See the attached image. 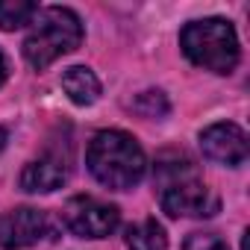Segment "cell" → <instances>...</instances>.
<instances>
[{
  "instance_id": "cell-13",
  "label": "cell",
  "mask_w": 250,
  "mask_h": 250,
  "mask_svg": "<svg viewBox=\"0 0 250 250\" xmlns=\"http://www.w3.org/2000/svg\"><path fill=\"white\" fill-rule=\"evenodd\" d=\"M183 250H227V244L215 232H191L183 244Z\"/></svg>"
},
{
  "instance_id": "cell-8",
  "label": "cell",
  "mask_w": 250,
  "mask_h": 250,
  "mask_svg": "<svg viewBox=\"0 0 250 250\" xmlns=\"http://www.w3.org/2000/svg\"><path fill=\"white\" fill-rule=\"evenodd\" d=\"M200 150L206 159L218 162V165H229V168H238L244 159H247V136L238 124H229V121H218V124H209V127L200 133Z\"/></svg>"
},
{
  "instance_id": "cell-7",
  "label": "cell",
  "mask_w": 250,
  "mask_h": 250,
  "mask_svg": "<svg viewBox=\"0 0 250 250\" xmlns=\"http://www.w3.org/2000/svg\"><path fill=\"white\" fill-rule=\"evenodd\" d=\"M50 218L42 209L33 206H18L9 209L0 218V247L3 250H24L50 235Z\"/></svg>"
},
{
  "instance_id": "cell-1",
  "label": "cell",
  "mask_w": 250,
  "mask_h": 250,
  "mask_svg": "<svg viewBox=\"0 0 250 250\" xmlns=\"http://www.w3.org/2000/svg\"><path fill=\"white\" fill-rule=\"evenodd\" d=\"M159 203L171 218H212L221 209V197L197 177L194 165L183 153H162L156 162Z\"/></svg>"
},
{
  "instance_id": "cell-5",
  "label": "cell",
  "mask_w": 250,
  "mask_h": 250,
  "mask_svg": "<svg viewBox=\"0 0 250 250\" xmlns=\"http://www.w3.org/2000/svg\"><path fill=\"white\" fill-rule=\"evenodd\" d=\"M62 224L80 238H106L118 229L121 212H118V206H112L106 200L80 194V197H71L65 203Z\"/></svg>"
},
{
  "instance_id": "cell-4",
  "label": "cell",
  "mask_w": 250,
  "mask_h": 250,
  "mask_svg": "<svg viewBox=\"0 0 250 250\" xmlns=\"http://www.w3.org/2000/svg\"><path fill=\"white\" fill-rule=\"evenodd\" d=\"M180 47L191 65L212 71V74H232L238 65V36L229 21L224 18H203L191 21L180 33Z\"/></svg>"
},
{
  "instance_id": "cell-2",
  "label": "cell",
  "mask_w": 250,
  "mask_h": 250,
  "mask_svg": "<svg viewBox=\"0 0 250 250\" xmlns=\"http://www.w3.org/2000/svg\"><path fill=\"white\" fill-rule=\"evenodd\" d=\"M85 165L91 177L115 191L136 188L147 171V159L142 145L124 130H103L88 142Z\"/></svg>"
},
{
  "instance_id": "cell-14",
  "label": "cell",
  "mask_w": 250,
  "mask_h": 250,
  "mask_svg": "<svg viewBox=\"0 0 250 250\" xmlns=\"http://www.w3.org/2000/svg\"><path fill=\"white\" fill-rule=\"evenodd\" d=\"M6 77H9V62H6V53L0 50V85L6 83Z\"/></svg>"
},
{
  "instance_id": "cell-15",
  "label": "cell",
  "mask_w": 250,
  "mask_h": 250,
  "mask_svg": "<svg viewBox=\"0 0 250 250\" xmlns=\"http://www.w3.org/2000/svg\"><path fill=\"white\" fill-rule=\"evenodd\" d=\"M3 139H6V133H3V130H0V147H3Z\"/></svg>"
},
{
  "instance_id": "cell-9",
  "label": "cell",
  "mask_w": 250,
  "mask_h": 250,
  "mask_svg": "<svg viewBox=\"0 0 250 250\" xmlns=\"http://www.w3.org/2000/svg\"><path fill=\"white\" fill-rule=\"evenodd\" d=\"M62 88L65 94L71 97V103L77 106H91L97 97H100V80L94 77L91 68L85 65H74L62 74Z\"/></svg>"
},
{
  "instance_id": "cell-10",
  "label": "cell",
  "mask_w": 250,
  "mask_h": 250,
  "mask_svg": "<svg viewBox=\"0 0 250 250\" xmlns=\"http://www.w3.org/2000/svg\"><path fill=\"white\" fill-rule=\"evenodd\" d=\"M127 247L130 250H168V232L156 218H145L127 227Z\"/></svg>"
},
{
  "instance_id": "cell-6",
  "label": "cell",
  "mask_w": 250,
  "mask_h": 250,
  "mask_svg": "<svg viewBox=\"0 0 250 250\" xmlns=\"http://www.w3.org/2000/svg\"><path fill=\"white\" fill-rule=\"evenodd\" d=\"M68 177H71V145L59 142L50 145L33 162H27V168L21 171V188L30 194H50L62 188Z\"/></svg>"
},
{
  "instance_id": "cell-12",
  "label": "cell",
  "mask_w": 250,
  "mask_h": 250,
  "mask_svg": "<svg viewBox=\"0 0 250 250\" xmlns=\"http://www.w3.org/2000/svg\"><path fill=\"white\" fill-rule=\"evenodd\" d=\"M130 109H133L136 115H142V118L153 121V118H165L171 106H168V97H165L159 88H150V91L136 94V100L130 103Z\"/></svg>"
},
{
  "instance_id": "cell-11",
  "label": "cell",
  "mask_w": 250,
  "mask_h": 250,
  "mask_svg": "<svg viewBox=\"0 0 250 250\" xmlns=\"http://www.w3.org/2000/svg\"><path fill=\"white\" fill-rule=\"evenodd\" d=\"M39 6L30 3V0H0V30L12 33L21 30L24 24H30L36 18Z\"/></svg>"
},
{
  "instance_id": "cell-3",
  "label": "cell",
  "mask_w": 250,
  "mask_h": 250,
  "mask_svg": "<svg viewBox=\"0 0 250 250\" xmlns=\"http://www.w3.org/2000/svg\"><path fill=\"white\" fill-rule=\"evenodd\" d=\"M30 24L33 27L24 39V59L36 71H44L47 65H53L56 59L83 44V21L74 9L47 6L39 9Z\"/></svg>"
}]
</instances>
